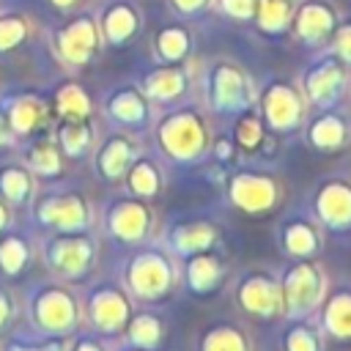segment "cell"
<instances>
[{
	"mask_svg": "<svg viewBox=\"0 0 351 351\" xmlns=\"http://www.w3.org/2000/svg\"><path fill=\"white\" fill-rule=\"evenodd\" d=\"M313 318L329 343L351 346V277L329 282L326 296Z\"/></svg>",
	"mask_w": 351,
	"mask_h": 351,
	"instance_id": "cell-4",
	"label": "cell"
},
{
	"mask_svg": "<svg viewBox=\"0 0 351 351\" xmlns=\"http://www.w3.org/2000/svg\"><path fill=\"white\" fill-rule=\"evenodd\" d=\"M277 244L288 261H310L321 258L326 247V233L318 225V219L310 214V208H296L291 211L280 228H277Z\"/></svg>",
	"mask_w": 351,
	"mask_h": 351,
	"instance_id": "cell-3",
	"label": "cell"
},
{
	"mask_svg": "<svg viewBox=\"0 0 351 351\" xmlns=\"http://www.w3.org/2000/svg\"><path fill=\"white\" fill-rule=\"evenodd\" d=\"M206 351H250V343H247L244 332H239L233 326H219L208 337Z\"/></svg>",
	"mask_w": 351,
	"mask_h": 351,
	"instance_id": "cell-9",
	"label": "cell"
},
{
	"mask_svg": "<svg viewBox=\"0 0 351 351\" xmlns=\"http://www.w3.org/2000/svg\"><path fill=\"white\" fill-rule=\"evenodd\" d=\"M307 208L318 219L326 236L332 239L351 236V173L337 170L315 181Z\"/></svg>",
	"mask_w": 351,
	"mask_h": 351,
	"instance_id": "cell-2",
	"label": "cell"
},
{
	"mask_svg": "<svg viewBox=\"0 0 351 351\" xmlns=\"http://www.w3.org/2000/svg\"><path fill=\"white\" fill-rule=\"evenodd\" d=\"M230 197L233 203L247 211V214H266L280 206L282 200V186L274 176L266 173H241L230 184Z\"/></svg>",
	"mask_w": 351,
	"mask_h": 351,
	"instance_id": "cell-5",
	"label": "cell"
},
{
	"mask_svg": "<svg viewBox=\"0 0 351 351\" xmlns=\"http://www.w3.org/2000/svg\"><path fill=\"white\" fill-rule=\"evenodd\" d=\"M329 277L318 258L291 261L280 271V293H282V315L285 318H313L326 296Z\"/></svg>",
	"mask_w": 351,
	"mask_h": 351,
	"instance_id": "cell-1",
	"label": "cell"
},
{
	"mask_svg": "<svg viewBox=\"0 0 351 351\" xmlns=\"http://www.w3.org/2000/svg\"><path fill=\"white\" fill-rule=\"evenodd\" d=\"M239 304L255 318H277L282 315V293L280 277L271 271H252L239 285Z\"/></svg>",
	"mask_w": 351,
	"mask_h": 351,
	"instance_id": "cell-6",
	"label": "cell"
},
{
	"mask_svg": "<svg viewBox=\"0 0 351 351\" xmlns=\"http://www.w3.org/2000/svg\"><path fill=\"white\" fill-rule=\"evenodd\" d=\"M348 140H351V126L337 112H321L307 129V143L321 154H337L348 145Z\"/></svg>",
	"mask_w": 351,
	"mask_h": 351,
	"instance_id": "cell-7",
	"label": "cell"
},
{
	"mask_svg": "<svg viewBox=\"0 0 351 351\" xmlns=\"http://www.w3.org/2000/svg\"><path fill=\"white\" fill-rule=\"evenodd\" d=\"M285 329L280 335L282 351H326V337L315 318H285Z\"/></svg>",
	"mask_w": 351,
	"mask_h": 351,
	"instance_id": "cell-8",
	"label": "cell"
}]
</instances>
